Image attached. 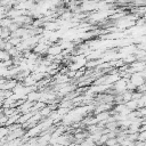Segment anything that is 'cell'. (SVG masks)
<instances>
[{
	"label": "cell",
	"instance_id": "cell-14",
	"mask_svg": "<svg viewBox=\"0 0 146 146\" xmlns=\"http://www.w3.org/2000/svg\"><path fill=\"white\" fill-rule=\"evenodd\" d=\"M113 110H114V113H122L127 110V105L125 104H117L116 106L113 107Z\"/></svg>",
	"mask_w": 146,
	"mask_h": 146
},
{
	"label": "cell",
	"instance_id": "cell-10",
	"mask_svg": "<svg viewBox=\"0 0 146 146\" xmlns=\"http://www.w3.org/2000/svg\"><path fill=\"white\" fill-rule=\"evenodd\" d=\"M14 23V21L11 19V18H9V17H5V18H1V22H0V24H1V27H9L11 24Z\"/></svg>",
	"mask_w": 146,
	"mask_h": 146
},
{
	"label": "cell",
	"instance_id": "cell-15",
	"mask_svg": "<svg viewBox=\"0 0 146 146\" xmlns=\"http://www.w3.org/2000/svg\"><path fill=\"white\" fill-rule=\"evenodd\" d=\"M0 58H1V62H6V60L11 59V56L9 55V52H8L7 50H1V52H0Z\"/></svg>",
	"mask_w": 146,
	"mask_h": 146
},
{
	"label": "cell",
	"instance_id": "cell-19",
	"mask_svg": "<svg viewBox=\"0 0 146 146\" xmlns=\"http://www.w3.org/2000/svg\"><path fill=\"white\" fill-rule=\"evenodd\" d=\"M128 90H130V91H135V90H137V87L129 80L128 81Z\"/></svg>",
	"mask_w": 146,
	"mask_h": 146
},
{
	"label": "cell",
	"instance_id": "cell-22",
	"mask_svg": "<svg viewBox=\"0 0 146 146\" xmlns=\"http://www.w3.org/2000/svg\"><path fill=\"white\" fill-rule=\"evenodd\" d=\"M144 11H145V14H146V6L144 7Z\"/></svg>",
	"mask_w": 146,
	"mask_h": 146
},
{
	"label": "cell",
	"instance_id": "cell-3",
	"mask_svg": "<svg viewBox=\"0 0 146 146\" xmlns=\"http://www.w3.org/2000/svg\"><path fill=\"white\" fill-rule=\"evenodd\" d=\"M113 104L112 103H102V104H98L95 106V115L96 114H99L102 112H106L111 108H113Z\"/></svg>",
	"mask_w": 146,
	"mask_h": 146
},
{
	"label": "cell",
	"instance_id": "cell-12",
	"mask_svg": "<svg viewBox=\"0 0 146 146\" xmlns=\"http://www.w3.org/2000/svg\"><path fill=\"white\" fill-rule=\"evenodd\" d=\"M9 133H10V129H9V127L3 125V127L0 128V138H1V139H2V138H6Z\"/></svg>",
	"mask_w": 146,
	"mask_h": 146
},
{
	"label": "cell",
	"instance_id": "cell-18",
	"mask_svg": "<svg viewBox=\"0 0 146 146\" xmlns=\"http://www.w3.org/2000/svg\"><path fill=\"white\" fill-rule=\"evenodd\" d=\"M138 140H139V141H146V130H141V131H139Z\"/></svg>",
	"mask_w": 146,
	"mask_h": 146
},
{
	"label": "cell",
	"instance_id": "cell-21",
	"mask_svg": "<svg viewBox=\"0 0 146 146\" xmlns=\"http://www.w3.org/2000/svg\"><path fill=\"white\" fill-rule=\"evenodd\" d=\"M70 1H71V0H62V2H63L64 5H68V3H70Z\"/></svg>",
	"mask_w": 146,
	"mask_h": 146
},
{
	"label": "cell",
	"instance_id": "cell-8",
	"mask_svg": "<svg viewBox=\"0 0 146 146\" xmlns=\"http://www.w3.org/2000/svg\"><path fill=\"white\" fill-rule=\"evenodd\" d=\"M10 35H11V32L9 31V29H7V27H1V34H0V36H1V39L2 40H9L10 39Z\"/></svg>",
	"mask_w": 146,
	"mask_h": 146
},
{
	"label": "cell",
	"instance_id": "cell-2",
	"mask_svg": "<svg viewBox=\"0 0 146 146\" xmlns=\"http://www.w3.org/2000/svg\"><path fill=\"white\" fill-rule=\"evenodd\" d=\"M130 81H131L137 88H139L140 86H143V84L146 82V79H144L143 75L140 74V72H138V73H133V74H131V76H130Z\"/></svg>",
	"mask_w": 146,
	"mask_h": 146
},
{
	"label": "cell",
	"instance_id": "cell-9",
	"mask_svg": "<svg viewBox=\"0 0 146 146\" xmlns=\"http://www.w3.org/2000/svg\"><path fill=\"white\" fill-rule=\"evenodd\" d=\"M125 105H127V107H128L130 111H137V110L139 108V107H138V100H133V99H131V100L127 102Z\"/></svg>",
	"mask_w": 146,
	"mask_h": 146
},
{
	"label": "cell",
	"instance_id": "cell-20",
	"mask_svg": "<svg viewBox=\"0 0 146 146\" xmlns=\"http://www.w3.org/2000/svg\"><path fill=\"white\" fill-rule=\"evenodd\" d=\"M138 112H139V114H140V117H145V116H146V107L139 108Z\"/></svg>",
	"mask_w": 146,
	"mask_h": 146
},
{
	"label": "cell",
	"instance_id": "cell-13",
	"mask_svg": "<svg viewBox=\"0 0 146 146\" xmlns=\"http://www.w3.org/2000/svg\"><path fill=\"white\" fill-rule=\"evenodd\" d=\"M132 94H133V91H130V90H127L125 92L122 94V98H123L124 104H125L127 102H129V100L132 99Z\"/></svg>",
	"mask_w": 146,
	"mask_h": 146
},
{
	"label": "cell",
	"instance_id": "cell-7",
	"mask_svg": "<svg viewBox=\"0 0 146 146\" xmlns=\"http://www.w3.org/2000/svg\"><path fill=\"white\" fill-rule=\"evenodd\" d=\"M40 96H41V92H38V91H31V92L27 95L26 100L32 102V103H35V102H39V100H40Z\"/></svg>",
	"mask_w": 146,
	"mask_h": 146
},
{
	"label": "cell",
	"instance_id": "cell-4",
	"mask_svg": "<svg viewBox=\"0 0 146 146\" xmlns=\"http://www.w3.org/2000/svg\"><path fill=\"white\" fill-rule=\"evenodd\" d=\"M62 52H63V48L60 44H51L47 50V55H50V56H57Z\"/></svg>",
	"mask_w": 146,
	"mask_h": 146
},
{
	"label": "cell",
	"instance_id": "cell-17",
	"mask_svg": "<svg viewBox=\"0 0 146 146\" xmlns=\"http://www.w3.org/2000/svg\"><path fill=\"white\" fill-rule=\"evenodd\" d=\"M105 145L106 146H117L119 145V140H117V138H108Z\"/></svg>",
	"mask_w": 146,
	"mask_h": 146
},
{
	"label": "cell",
	"instance_id": "cell-5",
	"mask_svg": "<svg viewBox=\"0 0 146 146\" xmlns=\"http://www.w3.org/2000/svg\"><path fill=\"white\" fill-rule=\"evenodd\" d=\"M111 116H112L111 113H110L108 111H106V112H102V113H99V114H96V115H95V119H96L97 123H100V122L107 123V121H108V119H110Z\"/></svg>",
	"mask_w": 146,
	"mask_h": 146
},
{
	"label": "cell",
	"instance_id": "cell-1",
	"mask_svg": "<svg viewBox=\"0 0 146 146\" xmlns=\"http://www.w3.org/2000/svg\"><path fill=\"white\" fill-rule=\"evenodd\" d=\"M128 81H129V80H127V79H124V78H121L117 82H115V83L112 86V89H113L114 94L119 95V94L125 92V91L128 90Z\"/></svg>",
	"mask_w": 146,
	"mask_h": 146
},
{
	"label": "cell",
	"instance_id": "cell-16",
	"mask_svg": "<svg viewBox=\"0 0 146 146\" xmlns=\"http://www.w3.org/2000/svg\"><path fill=\"white\" fill-rule=\"evenodd\" d=\"M138 107H139V108L146 107V94H143V96L138 99ZM139 108H138V110H139Z\"/></svg>",
	"mask_w": 146,
	"mask_h": 146
},
{
	"label": "cell",
	"instance_id": "cell-11",
	"mask_svg": "<svg viewBox=\"0 0 146 146\" xmlns=\"http://www.w3.org/2000/svg\"><path fill=\"white\" fill-rule=\"evenodd\" d=\"M52 106H44L41 111H40V113H41V115L44 117V116H49V115H51V113L54 112L52 110Z\"/></svg>",
	"mask_w": 146,
	"mask_h": 146
},
{
	"label": "cell",
	"instance_id": "cell-6",
	"mask_svg": "<svg viewBox=\"0 0 146 146\" xmlns=\"http://www.w3.org/2000/svg\"><path fill=\"white\" fill-rule=\"evenodd\" d=\"M41 128H40V125L39 124H36L35 127H32V128H30L29 130H27V132H26V137H36L38 135H40L41 133Z\"/></svg>",
	"mask_w": 146,
	"mask_h": 146
}]
</instances>
